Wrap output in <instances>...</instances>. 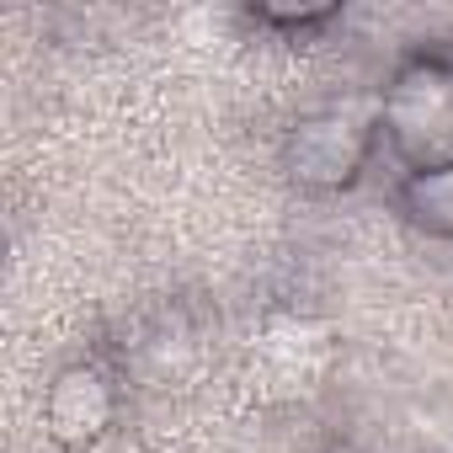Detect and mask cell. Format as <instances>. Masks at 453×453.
Instances as JSON below:
<instances>
[{
  "instance_id": "obj_1",
  "label": "cell",
  "mask_w": 453,
  "mask_h": 453,
  "mask_svg": "<svg viewBox=\"0 0 453 453\" xmlns=\"http://www.w3.org/2000/svg\"><path fill=\"white\" fill-rule=\"evenodd\" d=\"M262 363L283 379V384H304L320 373L326 363V336L304 320H273L262 331Z\"/></svg>"
}]
</instances>
